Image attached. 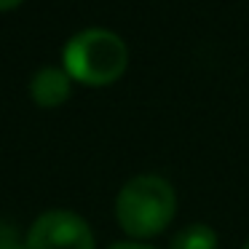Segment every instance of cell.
I'll use <instances>...</instances> for the list:
<instances>
[{
  "label": "cell",
  "instance_id": "1",
  "mask_svg": "<svg viewBox=\"0 0 249 249\" xmlns=\"http://www.w3.org/2000/svg\"><path fill=\"white\" fill-rule=\"evenodd\" d=\"M177 212L174 188L158 174H140L121 188L115 198L118 225L134 238L158 236Z\"/></svg>",
  "mask_w": 249,
  "mask_h": 249
},
{
  "label": "cell",
  "instance_id": "2",
  "mask_svg": "<svg viewBox=\"0 0 249 249\" xmlns=\"http://www.w3.org/2000/svg\"><path fill=\"white\" fill-rule=\"evenodd\" d=\"M65 70L86 86H107L124 75L129 65V49L115 33L89 27L65 43Z\"/></svg>",
  "mask_w": 249,
  "mask_h": 249
},
{
  "label": "cell",
  "instance_id": "3",
  "mask_svg": "<svg viewBox=\"0 0 249 249\" xmlns=\"http://www.w3.org/2000/svg\"><path fill=\"white\" fill-rule=\"evenodd\" d=\"M27 249H94V233L75 212L49 209L30 225Z\"/></svg>",
  "mask_w": 249,
  "mask_h": 249
},
{
  "label": "cell",
  "instance_id": "4",
  "mask_svg": "<svg viewBox=\"0 0 249 249\" xmlns=\"http://www.w3.org/2000/svg\"><path fill=\"white\" fill-rule=\"evenodd\" d=\"M30 94L38 105L54 107L70 97V75L59 67H40L30 81Z\"/></svg>",
  "mask_w": 249,
  "mask_h": 249
},
{
  "label": "cell",
  "instance_id": "5",
  "mask_svg": "<svg viewBox=\"0 0 249 249\" xmlns=\"http://www.w3.org/2000/svg\"><path fill=\"white\" fill-rule=\"evenodd\" d=\"M169 249H217V233L204 222L188 225L172 238Z\"/></svg>",
  "mask_w": 249,
  "mask_h": 249
},
{
  "label": "cell",
  "instance_id": "6",
  "mask_svg": "<svg viewBox=\"0 0 249 249\" xmlns=\"http://www.w3.org/2000/svg\"><path fill=\"white\" fill-rule=\"evenodd\" d=\"M0 249H27V241H22V236L14 225L0 222Z\"/></svg>",
  "mask_w": 249,
  "mask_h": 249
},
{
  "label": "cell",
  "instance_id": "7",
  "mask_svg": "<svg viewBox=\"0 0 249 249\" xmlns=\"http://www.w3.org/2000/svg\"><path fill=\"white\" fill-rule=\"evenodd\" d=\"M110 249H156V247H147V244H134V241H121V244H113Z\"/></svg>",
  "mask_w": 249,
  "mask_h": 249
},
{
  "label": "cell",
  "instance_id": "8",
  "mask_svg": "<svg viewBox=\"0 0 249 249\" xmlns=\"http://www.w3.org/2000/svg\"><path fill=\"white\" fill-rule=\"evenodd\" d=\"M22 0H0V11H6V8H14V6H19Z\"/></svg>",
  "mask_w": 249,
  "mask_h": 249
},
{
  "label": "cell",
  "instance_id": "9",
  "mask_svg": "<svg viewBox=\"0 0 249 249\" xmlns=\"http://www.w3.org/2000/svg\"><path fill=\"white\" fill-rule=\"evenodd\" d=\"M241 249H249V241H247V244H244V247H241Z\"/></svg>",
  "mask_w": 249,
  "mask_h": 249
}]
</instances>
